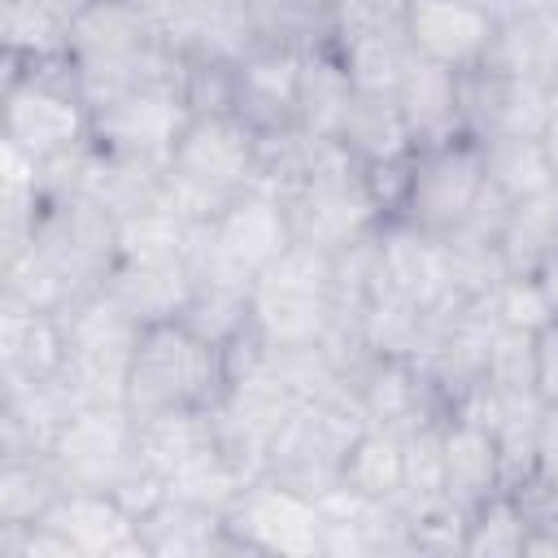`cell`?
Segmentation results:
<instances>
[{"instance_id": "obj_1", "label": "cell", "mask_w": 558, "mask_h": 558, "mask_svg": "<svg viewBox=\"0 0 558 558\" xmlns=\"http://www.w3.org/2000/svg\"><path fill=\"white\" fill-rule=\"evenodd\" d=\"M227 353L209 340L192 336L179 318L153 323L140 331L126 371V410L161 414V410H214L227 392Z\"/></svg>"}, {"instance_id": "obj_2", "label": "cell", "mask_w": 558, "mask_h": 558, "mask_svg": "<svg viewBox=\"0 0 558 558\" xmlns=\"http://www.w3.org/2000/svg\"><path fill=\"white\" fill-rule=\"evenodd\" d=\"M4 70V135L31 157H52L70 144L92 140V109L78 92L70 52L44 65H0Z\"/></svg>"}, {"instance_id": "obj_3", "label": "cell", "mask_w": 558, "mask_h": 558, "mask_svg": "<svg viewBox=\"0 0 558 558\" xmlns=\"http://www.w3.org/2000/svg\"><path fill=\"white\" fill-rule=\"evenodd\" d=\"M279 201L292 227V244H314L323 253H336L357 235L384 227L362 166L340 144H331L327 157L301 183L279 187Z\"/></svg>"}, {"instance_id": "obj_4", "label": "cell", "mask_w": 558, "mask_h": 558, "mask_svg": "<svg viewBox=\"0 0 558 558\" xmlns=\"http://www.w3.org/2000/svg\"><path fill=\"white\" fill-rule=\"evenodd\" d=\"M248 301L262 344H318L331 327V253L314 244H288L253 279Z\"/></svg>"}, {"instance_id": "obj_5", "label": "cell", "mask_w": 558, "mask_h": 558, "mask_svg": "<svg viewBox=\"0 0 558 558\" xmlns=\"http://www.w3.org/2000/svg\"><path fill=\"white\" fill-rule=\"evenodd\" d=\"M484 187H488V170H484L480 140L453 135L440 144H423L410 153V179H405L397 222H410V227L445 240L449 231L462 227V218L475 209Z\"/></svg>"}, {"instance_id": "obj_6", "label": "cell", "mask_w": 558, "mask_h": 558, "mask_svg": "<svg viewBox=\"0 0 558 558\" xmlns=\"http://www.w3.org/2000/svg\"><path fill=\"white\" fill-rule=\"evenodd\" d=\"M31 248L74 288V296H87L105 288L118 266V214L92 196H48L35 218Z\"/></svg>"}, {"instance_id": "obj_7", "label": "cell", "mask_w": 558, "mask_h": 558, "mask_svg": "<svg viewBox=\"0 0 558 558\" xmlns=\"http://www.w3.org/2000/svg\"><path fill=\"white\" fill-rule=\"evenodd\" d=\"M227 527L240 554H279V558H323V514L318 501L257 475L240 501L227 510Z\"/></svg>"}, {"instance_id": "obj_8", "label": "cell", "mask_w": 558, "mask_h": 558, "mask_svg": "<svg viewBox=\"0 0 558 558\" xmlns=\"http://www.w3.org/2000/svg\"><path fill=\"white\" fill-rule=\"evenodd\" d=\"M65 488H100L113 484L140 462L135 449V414L126 405H78L48 449Z\"/></svg>"}, {"instance_id": "obj_9", "label": "cell", "mask_w": 558, "mask_h": 558, "mask_svg": "<svg viewBox=\"0 0 558 558\" xmlns=\"http://www.w3.org/2000/svg\"><path fill=\"white\" fill-rule=\"evenodd\" d=\"M166 170L231 201L248 187H262L257 183V135L235 113L187 118Z\"/></svg>"}, {"instance_id": "obj_10", "label": "cell", "mask_w": 558, "mask_h": 558, "mask_svg": "<svg viewBox=\"0 0 558 558\" xmlns=\"http://www.w3.org/2000/svg\"><path fill=\"white\" fill-rule=\"evenodd\" d=\"M458 109H462V131L480 144L541 135L549 122V83L475 65L458 74Z\"/></svg>"}, {"instance_id": "obj_11", "label": "cell", "mask_w": 558, "mask_h": 558, "mask_svg": "<svg viewBox=\"0 0 558 558\" xmlns=\"http://www.w3.org/2000/svg\"><path fill=\"white\" fill-rule=\"evenodd\" d=\"M497 35V9L493 0H410L405 13V39L414 57L449 65V70H475L484 65Z\"/></svg>"}, {"instance_id": "obj_12", "label": "cell", "mask_w": 558, "mask_h": 558, "mask_svg": "<svg viewBox=\"0 0 558 558\" xmlns=\"http://www.w3.org/2000/svg\"><path fill=\"white\" fill-rule=\"evenodd\" d=\"M187 118L192 113L179 92H131L92 113V140L109 153L170 161Z\"/></svg>"}, {"instance_id": "obj_13", "label": "cell", "mask_w": 558, "mask_h": 558, "mask_svg": "<svg viewBox=\"0 0 558 558\" xmlns=\"http://www.w3.org/2000/svg\"><path fill=\"white\" fill-rule=\"evenodd\" d=\"M74 549V558H148L140 541V519L100 488H65L48 519Z\"/></svg>"}, {"instance_id": "obj_14", "label": "cell", "mask_w": 558, "mask_h": 558, "mask_svg": "<svg viewBox=\"0 0 558 558\" xmlns=\"http://www.w3.org/2000/svg\"><path fill=\"white\" fill-rule=\"evenodd\" d=\"M205 231L253 279L292 244V227H288L283 201L270 187H248V192L231 196L222 205V214L214 222H205Z\"/></svg>"}, {"instance_id": "obj_15", "label": "cell", "mask_w": 558, "mask_h": 558, "mask_svg": "<svg viewBox=\"0 0 558 558\" xmlns=\"http://www.w3.org/2000/svg\"><path fill=\"white\" fill-rule=\"evenodd\" d=\"M296 48H248L235 61V118L253 131H279L296 122V78H301Z\"/></svg>"}, {"instance_id": "obj_16", "label": "cell", "mask_w": 558, "mask_h": 558, "mask_svg": "<svg viewBox=\"0 0 558 558\" xmlns=\"http://www.w3.org/2000/svg\"><path fill=\"white\" fill-rule=\"evenodd\" d=\"M379 257H384V283L401 296H410L423 310H436L453 296L449 275V248L440 235L418 231L410 222H384L379 227Z\"/></svg>"}, {"instance_id": "obj_17", "label": "cell", "mask_w": 558, "mask_h": 558, "mask_svg": "<svg viewBox=\"0 0 558 558\" xmlns=\"http://www.w3.org/2000/svg\"><path fill=\"white\" fill-rule=\"evenodd\" d=\"M65 366V318L0 296V384L57 379Z\"/></svg>"}, {"instance_id": "obj_18", "label": "cell", "mask_w": 558, "mask_h": 558, "mask_svg": "<svg viewBox=\"0 0 558 558\" xmlns=\"http://www.w3.org/2000/svg\"><path fill=\"white\" fill-rule=\"evenodd\" d=\"M349 384H353V392H357V401H362V410H366V418L375 427L405 432V427H414L423 418H445L414 362L366 357Z\"/></svg>"}, {"instance_id": "obj_19", "label": "cell", "mask_w": 558, "mask_h": 558, "mask_svg": "<svg viewBox=\"0 0 558 558\" xmlns=\"http://www.w3.org/2000/svg\"><path fill=\"white\" fill-rule=\"evenodd\" d=\"M440 436H445V497L449 501H458L462 510H475L493 493H506L501 449H497L493 427L466 414H445Z\"/></svg>"}, {"instance_id": "obj_20", "label": "cell", "mask_w": 558, "mask_h": 558, "mask_svg": "<svg viewBox=\"0 0 558 558\" xmlns=\"http://www.w3.org/2000/svg\"><path fill=\"white\" fill-rule=\"evenodd\" d=\"M140 541L148 558H218V554H240L227 514L201 510L183 497H166L157 510L140 519Z\"/></svg>"}, {"instance_id": "obj_21", "label": "cell", "mask_w": 558, "mask_h": 558, "mask_svg": "<svg viewBox=\"0 0 558 558\" xmlns=\"http://www.w3.org/2000/svg\"><path fill=\"white\" fill-rule=\"evenodd\" d=\"M484 65L501 70V74H514V78L549 83L558 74V17L545 13L541 4L501 9Z\"/></svg>"}, {"instance_id": "obj_22", "label": "cell", "mask_w": 558, "mask_h": 558, "mask_svg": "<svg viewBox=\"0 0 558 558\" xmlns=\"http://www.w3.org/2000/svg\"><path fill=\"white\" fill-rule=\"evenodd\" d=\"M397 109L414 135V148L466 135L462 109H458V70H449V65L414 57L401 87H397Z\"/></svg>"}, {"instance_id": "obj_23", "label": "cell", "mask_w": 558, "mask_h": 558, "mask_svg": "<svg viewBox=\"0 0 558 558\" xmlns=\"http://www.w3.org/2000/svg\"><path fill=\"white\" fill-rule=\"evenodd\" d=\"M148 39H157L153 22L144 17V9L135 0H96L92 9H83L70 31H65V52L70 61L87 65V61H118L140 52Z\"/></svg>"}, {"instance_id": "obj_24", "label": "cell", "mask_w": 558, "mask_h": 558, "mask_svg": "<svg viewBox=\"0 0 558 558\" xmlns=\"http://www.w3.org/2000/svg\"><path fill=\"white\" fill-rule=\"evenodd\" d=\"M353 78L344 70V57L336 44H318L301 57V78H296V126L336 140L344 126V113L353 105Z\"/></svg>"}, {"instance_id": "obj_25", "label": "cell", "mask_w": 558, "mask_h": 558, "mask_svg": "<svg viewBox=\"0 0 558 558\" xmlns=\"http://www.w3.org/2000/svg\"><path fill=\"white\" fill-rule=\"evenodd\" d=\"M248 48H296L310 52L318 44L336 39L331 22V0H235Z\"/></svg>"}, {"instance_id": "obj_26", "label": "cell", "mask_w": 558, "mask_h": 558, "mask_svg": "<svg viewBox=\"0 0 558 558\" xmlns=\"http://www.w3.org/2000/svg\"><path fill=\"white\" fill-rule=\"evenodd\" d=\"M105 292L140 323H170L179 318V310L192 296V279L187 266H140V262H118L105 279Z\"/></svg>"}, {"instance_id": "obj_27", "label": "cell", "mask_w": 558, "mask_h": 558, "mask_svg": "<svg viewBox=\"0 0 558 558\" xmlns=\"http://www.w3.org/2000/svg\"><path fill=\"white\" fill-rule=\"evenodd\" d=\"M336 144L357 166H379V161H397L414 153V135L397 109V96H362V92L353 96Z\"/></svg>"}, {"instance_id": "obj_28", "label": "cell", "mask_w": 558, "mask_h": 558, "mask_svg": "<svg viewBox=\"0 0 558 558\" xmlns=\"http://www.w3.org/2000/svg\"><path fill=\"white\" fill-rule=\"evenodd\" d=\"M135 449L140 462L161 471L166 480L214 449V418L209 410H161V414H135Z\"/></svg>"}, {"instance_id": "obj_29", "label": "cell", "mask_w": 558, "mask_h": 558, "mask_svg": "<svg viewBox=\"0 0 558 558\" xmlns=\"http://www.w3.org/2000/svg\"><path fill=\"white\" fill-rule=\"evenodd\" d=\"M161 179H166V161L131 157V153H109V148L96 144V157H92V174H87V192L83 196H92L109 214L126 218V214H140V209L157 205Z\"/></svg>"}, {"instance_id": "obj_30", "label": "cell", "mask_w": 558, "mask_h": 558, "mask_svg": "<svg viewBox=\"0 0 558 558\" xmlns=\"http://www.w3.org/2000/svg\"><path fill=\"white\" fill-rule=\"evenodd\" d=\"M344 70L353 78V92L362 96H397L414 48L405 39V26H379V31H357L349 39H336Z\"/></svg>"}, {"instance_id": "obj_31", "label": "cell", "mask_w": 558, "mask_h": 558, "mask_svg": "<svg viewBox=\"0 0 558 558\" xmlns=\"http://www.w3.org/2000/svg\"><path fill=\"white\" fill-rule=\"evenodd\" d=\"M558 253V183L514 201L501 227V262L510 275H536Z\"/></svg>"}, {"instance_id": "obj_32", "label": "cell", "mask_w": 558, "mask_h": 558, "mask_svg": "<svg viewBox=\"0 0 558 558\" xmlns=\"http://www.w3.org/2000/svg\"><path fill=\"white\" fill-rule=\"evenodd\" d=\"M65 480L48 453H4L0 458V523L26 527L48 519L61 501Z\"/></svg>"}, {"instance_id": "obj_33", "label": "cell", "mask_w": 558, "mask_h": 558, "mask_svg": "<svg viewBox=\"0 0 558 558\" xmlns=\"http://www.w3.org/2000/svg\"><path fill=\"white\" fill-rule=\"evenodd\" d=\"M65 22L44 0H0V65H44L65 57Z\"/></svg>"}, {"instance_id": "obj_34", "label": "cell", "mask_w": 558, "mask_h": 558, "mask_svg": "<svg viewBox=\"0 0 558 558\" xmlns=\"http://www.w3.org/2000/svg\"><path fill=\"white\" fill-rule=\"evenodd\" d=\"M532 510L519 493H493L466 519V558H527Z\"/></svg>"}, {"instance_id": "obj_35", "label": "cell", "mask_w": 558, "mask_h": 558, "mask_svg": "<svg viewBox=\"0 0 558 558\" xmlns=\"http://www.w3.org/2000/svg\"><path fill=\"white\" fill-rule=\"evenodd\" d=\"M357 336H362V349L371 357H401V362H414V353L423 349V336H427V310L414 305L410 296L384 288L375 292V301L366 305L362 323H357Z\"/></svg>"}, {"instance_id": "obj_36", "label": "cell", "mask_w": 558, "mask_h": 558, "mask_svg": "<svg viewBox=\"0 0 558 558\" xmlns=\"http://www.w3.org/2000/svg\"><path fill=\"white\" fill-rule=\"evenodd\" d=\"M196 227L174 218L161 205H148L140 214L118 218V262H140V266H183L192 248Z\"/></svg>"}, {"instance_id": "obj_37", "label": "cell", "mask_w": 558, "mask_h": 558, "mask_svg": "<svg viewBox=\"0 0 558 558\" xmlns=\"http://www.w3.org/2000/svg\"><path fill=\"white\" fill-rule=\"evenodd\" d=\"M484 170H488V187H497L510 205L558 183V170L541 135H514V140L484 144Z\"/></svg>"}, {"instance_id": "obj_38", "label": "cell", "mask_w": 558, "mask_h": 558, "mask_svg": "<svg viewBox=\"0 0 558 558\" xmlns=\"http://www.w3.org/2000/svg\"><path fill=\"white\" fill-rule=\"evenodd\" d=\"M253 288H227V283H209V288H192L187 305L179 310V323L209 340L214 349H231L240 344L248 331H253V301H248Z\"/></svg>"}, {"instance_id": "obj_39", "label": "cell", "mask_w": 558, "mask_h": 558, "mask_svg": "<svg viewBox=\"0 0 558 558\" xmlns=\"http://www.w3.org/2000/svg\"><path fill=\"white\" fill-rule=\"evenodd\" d=\"M340 484L353 488L366 501H388L401 493V432L392 427H366L349 453H344V471Z\"/></svg>"}, {"instance_id": "obj_40", "label": "cell", "mask_w": 558, "mask_h": 558, "mask_svg": "<svg viewBox=\"0 0 558 558\" xmlns=\"http://www.w3.org/2000/svg\"><path fill=\"white\" fill-rule=\"evenodd\" d=\"M253 480H257V475H248L240 462H231V458L214 445V449H205L201 458H192L187 466H179V471L170 475V493L183 497V501H192V506H201V510L227 514Z\"/></svg>"}, {"instance_id": "obj_41", "label": "cell", "mask_w": 558, "mask_h": 558, "mask_svg": "<svg viewBox=\"0 0 558 558\" xmlns=\"http://www.w3.org/2000/svg\"><path fill=\"white\" fill-rule=\"evenodd\" d=\"M445 497V436L440 418H423L401 432V506H427Z\"/></svg>"}, {"instance_id": "obj_42", "label": "cell", "mask_w": 558, "mask_h": 558, "mask_svg": "<svg viewBox=\"0 0 558 558\" xmlns=\"http://www.w3.org/2000/svg\"><path fill=\"white\" fill-rule=\"evenodd\" d=\"M0 296L4 301H17L26 310H44V314H65L78 301L74 288L31 244L0 257Z\"/></svg>"}, {"instance_id": "obj_43", "label": "cell", "mask_w": 558, "mask_h": 558, "mask_svg": "<svg viewBox=\"0 0 558 558\" xmlns=\"http://www.w3.org/2000/svg\"><path fill=\"white\" fill-rule=\"evenodd\" d=\"M484 379L506 392H536V331L497 323L484 357Z\"/></svg>"}, {"instance_id": "obj_44", "label": "cell", "mask_w": 558, "mask_h": 558, "mask_svg": "<svg viewBox=\"0 0 558 558\" xmlns=\"http://www.w3.org/2000/svg\"><path fill=\"white\" fill-rule=\"evenodd\" d=\"M183 105L192 118L235 113V61L227 57H187Z\"/></svg>"}, {"instance_id": "obj_45", "label": "cell", "mask_w": 558, "mask_h": 558, "mask_svg": "<svg viewBox=\"0 0 558 558\" xmlns=\"http://www.w3.org/2000/svg\"><path fill=\"white\" fill-rule=\"evenodd\" d=\"M488 310L501 327H519V331H541L545 323L558 318V310L549 305L536 275H506L497 283V292L488 296Z\"/></svg>"}, {"instance_id": "obj_46", "label": "cell", "mask_w": 558, "mask_h": 558, "mask_svg": "<svg viewBox=\"0 0 558 558\" xmlns=\"http://www.w3.org/2000/svg\"><path fill=\"white\" fill-rule=\"evenodd\" d=\"M466 519H471V510H462L449 497L427 501V506H414L410 510L414 554H462V545H466Z\"/></svg>"}, {"instance_id": "obj_47", "label": "cell", "mask_w": 558, "mask_h": 558, "mask_svg": "<svg viewBox=\"0 0 558 558\" xmlns=\"http://www.w3.org/2000/svg\"><path fill=\"white\" fill-rule=\"evenodd\" d=\"M405 13H410V0H336L331 4L336 39H349L357 31H379V26H405Z\"/></svg>"}, {"instance_id": "obj_48", "label": "cell", "mask_w": 558, "mask_h": 558, "mask_svg": "<svg viewBox=\"0 0 558 558\" xmlns=\"http://www.w3.org/2000/svg\"><path fill=\"white\" fill-rule=\"evenodd\" d=\"M532 488H558V405H541V418H536V436H532Z\"/></svg>"}, {"instance_id": "obj_49", "label": "cell", "mask_w": 558, "mask_h": 558, "mask_svg": "<svg viewBox=\"0 0 558 558\" xmlns=\"http://www.w3.org/2000/svg\"><path fill=\"white\" fill-rule=\"evenodd\" d=\"M523 501L532 510V545H527V558L532 554L558 558V488H532V493H523Z\"/></svg>"}, {"instance_id": "obj_50", "label": "cell", "mask_w": 558, "mask_h": 558, "mask_svg": "<svg viewBox=\"0 0 558 558\" xmlns=\"http://www.w3.org/2000/svg\"><path fill=\"white\" fill-rule=\"evenodd\" d=\"M536 397L541 405H558V318L536 331Z\"/></svg>"}, {"instance_id": "obj_51", "label": "cell", "mask_w": 558, "mask_h": 558, "mask_svg": "<svg viewBox=\"0 0 558 558\" xmlns=\"http://www.w3.org/2000/svg\"><path fill=\"white\" fill-rule=\"evenodd\" d=\"M536 283L545 288V296H549V305L558 310V253H554V257H549V262H545V266L536 270Z\"/></svg>"}, {"instance_id": "obj_52", "label": "cell", "mask_w": 558, "mask_h": 558, "mask_svg": "<svg viewBox=\"0 0 558 558\" xmlns=\"http://www.w3.org/2000/svg\"><path fill=\"white\" fill-rule=\"evenodd\" d=\"M44 4H48V9H52V13H57V17L65 22V26H70V22H74V17L83 13V9H92L96 0H44Z\"/></svg>"}, {"instance_id": "obj_53", "label": "cell", "mask_w": 558, "mask_h": 558, "mask_svg": "<svg viewBox=\"0 0 558 558\" xmlns=\"http://www.w3.org/2000/svg\"><path fill=\"white\" fill-rule=\"evenodd\" d=\"M541 140H545V153H549V161H554V170H558V113H549Z\"/></svg>"}, {"instance_id": "obj_54", "label": "cell", "mask_w": 558, "mask_h": 558, "mask_svg": "<svg viewBox=\"0 0 558 558\" xmlns=\"http://www.w3.org/2000/svg\"><path fill=\"white\" fill-rule=\"evenodd\" d=\"M536 4H541L545 13H554V17H558V0H536Z\"/></svg>"}, {"instance_id": "obj_55", "label": "cell", "mask_w": 558, "mask_h": 558, "mask_svg": "<svg viewBox=\"0 0 558 558\" xmlns=\"http://www.w3.org/2000/svg\"><path fill=\"white\" fill-rule=\"evenodd\" d=\"M331 4H336V0H331Z\"/></svg>"}]
</instances>
